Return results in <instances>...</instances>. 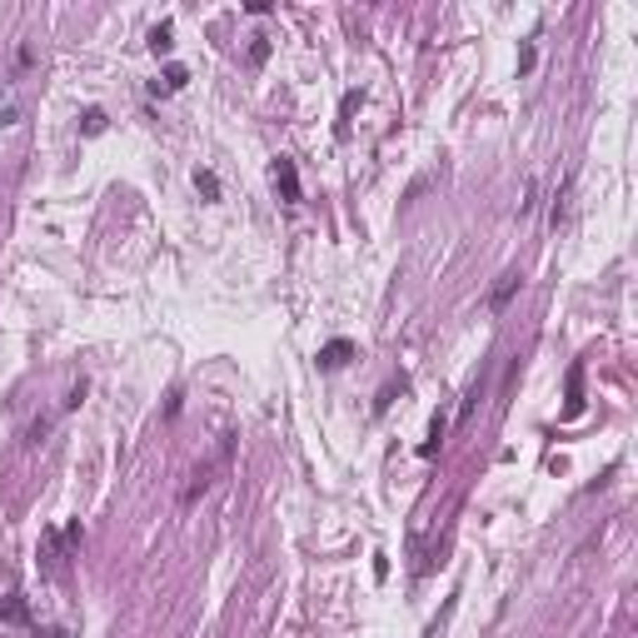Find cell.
<instances>
[{
  "instance_id": "obj_16",
  "label": "cell",
  "mask_w": 638,
  "mask_h": 638,
  "mask_svg": "<svg viewBox=\"0 0 638 638\" xmlns=\"http://www.w3.org/2000/svg\"><path fill=\"white\" fill-rule=\"evenodd\" d=\"M399 389H404V384H399ZM399 389H394V384H384V389H379V399H374V414H384V409H389Z\"/></svg>"
},
{
  "instance_id": "obj_14",
  "label": "cell",
  "mask_w": 638,
  "mask_h": 638,
  "mask_svg": "<svg viewBox=\"0 0 638 638\" xmlns=\"http://www.w3.org/2000/svg\"><path fill=\"white\" fill-rule=\"evenodd\" d=\"M264 60H269V40L255 35V45H250V65H264Z\"/></svg>"
},
{
  "instance_id": "obj_3",
  "label": "cell",
  "mask_w": 638,
  "mask_h": 638,
  "mask_svg": "<svg viewBox=\"0 0 638 638\" xmlns=\"http://www.w3.org/2000/svg\"><path fill=\"white\" fill-rule=\"evenodd\" d=\"M274 185L284 190V200H300V175H295V160H274Z\"/></svg>"
},
{
  "instance_id": "obj_17",
  "label": "cell",
  "mask_w": 638,
  "mask_h": 638,
  "mask_svg": "<svg viewBox=\"0 0 638 638\" xmlns=\"http://www.w3.org/2000/svg\"><path fill=\"white\" fill-rule=\"evenodd\" d=\"M15 120H20V110H15V105H6V110H0V125H15Z\"/></svg>"
},
{
  "instance_id": "obj_11",
  "label": "cell",
  "mask_w": 638,
  "mask_h": 638,
  "mask_svg": "<svg viewBox=\"0 0 638 638\" xmlns=\"http://www.w3.org/2000/svg\"><path fill=\"white\" fill-rule=\"evenodd\" d=\"M195 185H200V195H210V200L219 195V180L210 175V170H195Z\"/></svg>"
},
{
  "instance_id": "obj_5",
  "label": "cell",
  "mask_w": 638,
  "mask_h": 638,
  "mask_svg": "<svg viewBox=\"0 0 638 638\" xmlns=\"http://www.w3.org/2000/svg\"><path fill=\"white\" fill-rule=\"evenodd\" d=\"M344 359H350V339H334V344H324V355H319V364H329V369H339Z\"/></svg>"
},
{
  "instance_id": "obj_4",
  "label": "cell",
  "mask_w": 638,
  "mask_h": 638,
  "mask_svg": "<svg viewBox=\"0 0 638 638\" xmlns=\"http://www.w3.org/2000/svg\"><path fill=\"white\" fill-rule=\"evenodd\" d=\"M513 289H518V274H513V269H509V274H499V284L489 289V310H494V314L513 300Z\"/></svg>"
},
{
  "instance_id": "obj_15",
  "label": "cell",
  "mask_w": 638,
  "mask_h": 638,
  "mask_svg": "<svg viewBox=\"0 0 638 638\" xmlns=\"http://www.w3.org/2000/svg\"><path fill=\"white\" fill-rule=\"evenodd\" d=\"M105 130V110H85V135H100Z\"/></svg>"
},
{
  "instance_id": "obj_12",
  "label": "cell",
  "mask_w": 638,
  "mask_h": 638,
  "mask_svg": "<svg viewBox=\"0 0 638 638\" xmlns=\"http://www.w3.org/2000/svg\"><path fill=\"white\" fill-rule=\"evenodd\" d=\"M359 100H364L359 90H350V95H344V105H339V130L350 125V115H355V105H359Z\"/></svg>"
},
{
  "instance_id": "obj_13",
  "label": "cell",
  "mask_w": 638,
  "mask_h": 638,
  "mask_svg": "<svg viewBox=\"0 0 638 638\" xmlns=\"http://www.w3.org/2000/svg\"><path fill=\"white\" fill-rule=\"evenodd\" d=\"M185 80H190V70H185V65H170V70H165V90H180Z\"/></svg>"
},
{
  "instance_id": "obj_6",
  "label": "cell",
  "mask_w": 638,
  "mask_h": 638,
  "mask_svg": "<svg viewBox=\"0 0 638 638\" xmlns=\"http://www.w3.org/2000/svg\"><path fill=\"white\" fill-rule=\"evenodd\" d=\"M170 35H175V25H170V20H160V25L150 30V50H155V55H165L170 45H175V40H170Z\"/></svg>"
},
{
  "instance_id": "obj_7",
  "label": "cell",
  "mask_w": 638,
  "mask_h": 638,
  "mask_svg": "<svg viewBox=\"0 0 638 638\" xmlns=\"http://www.w3.org/2000/svg\"><path fill=\"white\" fill-rule=\"evenodd\" d=\"M0 613H6L11 623H25V618H30V608H25V599H20V594H11L6 604H0Z\"/></svg>"
},
{
  "instance_id": "obj_1",
  "label": "cell",
  "mask_w": 638,
  "mask_h": 638,
  "mask_svg": "<svg viewBox=\"0 0 638 638\" xmlns=\"http://www.w3.org/2000/svg\"><path fill=\"white\" fill-rule=\"evenodd\" d=\"M70 554V544H65V534L60 529H45V539H40V568L45 573H60V559Z\"/></svg>"
},
{
  "instance_id": "obj_9",
  "label": "cell",
  "mask_w": 638,
  "mask_h": 638,
  "mask_svg": "<svg viewBox=\"0 0 638 638\" xmlns=\"http://www.w3.org/2000/svg\"><path fill=\"white\" fill-rule=\"evenodd\" d=\"M449 618H454V599H444V608H439V618H434V623H429V628H424V638H439V633H444V623H449Z\"/></svg>"
},
{
  "instance_id": "obj_8",
  "label": "cell",
  "mask_w": 638,
  "mask_h": 638,
  "mask_svg": "<svg viewBox=\"0 0 638 638\" xmlns=\"http://www.w3.org/2000/svg\"><path fill=\"white\" fill-rule=\"evenodd\" d=\"M439 439H444V414H434V424H429V439L419 444V454H434V449H439Z\"/></svg>"
},
{
  "instance_id": "obj_2",
  "label": "cell",
  "mask_w": 638,
  "mask_h": 638,
  "mask_svg": "<svg viewBox=\"0 0 638 638\" xmlns=\"http://www.w3.org/2000/svg\"><path fill=\"white\" fill-rule=\"evenodd\" d=\"M584 414V364L568 369V404H563V419H578Z\"/></svg>"
},
{
  "instance_id": "obj_10",
  "label": "cell",
  "mask_w": 638,
  "mask_h": 638,
  "mask_svg": "<svg viewBox=\"0 0 638 638\" xmlns=\"http://www.w3.org/2000/svg\"><path fill=\"white\" fill-rule=\"evenodd\" d=\"M30 65H35V45H30V40H25V45H20V50H15V75H25V70H30Z\"/></svg>"
}]
</instances>
